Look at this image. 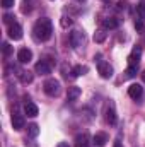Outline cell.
Wrapping results in <instances>:
<instances>
[{
    "label": "cell",
    "instance_id": "cell-3",
    "mask_svg": "<svg viewBox=\"0 0 145 147\" xmlns=\"http://www.w3.org/2000/svg\"><path fill=\"white\" fill-rule=\"evenodd\" d=\"M97 72H99V75H101L103 79H109V77H113V67L109 65L108 62H99Z\"/></svg>",
    "mask_w": 145,
    "mask_h": 147
},
{
    "label": "cell",
    "instance_id": "cell-14",
    "mask_svg": "<svg viewBox=\"0 0 145 147\" xmlns=\"http://www.w3.org/2000/svg\"><path fill=\"white\" fill-rule=\"evenodd\" d=\"M103 26H104L106 29H116V28L119 26V19H116V17H106V19L103 21Z\"/></svg>",
    "mask_w": 145,
    "mask_h": 147
},
{
    "label": "cell",
    "instance_id": "cell-27",
    "mask_svg": "<svg viewBox=\"0 0 145 147\" xmlns=\"http://www.w3.org/2000/svg\"><path fill=\"white\" fill-rule=\"evenodd\" d=\"M14 5V0H2V7H5V9H10Z\"/></svg>",
    "mask_w": 145,
    "mask_h": 147
},
{
    "label": "cell",
    "instance_id": "cell-29",
    "mask_svg": "<svg viewBox=\"0 0 145 147\" xmlns=\"http://www.w3.org/2000/svg\"><path fill=\"white\" fill-rule=\"evenodd\" d=\"M142 80H144V82H145V70H144V72H142Z\"/></svg>",
    "mask_w": 145,
    "mask_h": 147
},
{
    "label": "cell",
    "instance_id": "cell-21",
    "mask_svg": "<svg viewBox=\"0 0 145 147\" xmlns=\"http://www.w3.org/2000/svg\"><path fill=\"white\" fill-rule=\"evenodd\" d=\"M137 12H138L140 19H144V21H145V2H140V3H138V7H137Z\"/></svg>",
    "mask_w": 145,
    "mask_h": 147
},
{
    "label": "cell",
    "instance_id": "cell-6",
    "mask_svg": "<svg viewBox=\"0 0 145 147\" xmlns=\"http://www.w3.org/2000/svg\"><path fill=\"white\" fill-rule=\"evenodd\" d=\"M142 94H144V87H142L140 84H132V86L128 87V96H130L132 99H140Z\"/></svg>",
    "mask_w": 145,
    "mask_h": 147
},
{
    "label": "cell",
    "instance_id": "cell-22",
    "mask_svg": "<svg viewBox=\"0 0 145 147\" xmlns=\"http://www.w3.org/2000/svg\"><path fill=\"white\" fill-rule=\"evenodd\" d=\"M2 53H3L5 57H9V55L12 53V46H10L9 43H2Z\"/></svg>",
    "mask_w": 145,
    "mask_h": 147
},
{
    "label": "cell",
    "instance_id": "cell-12",
    "mask_svg": "<svg viewBox=\"0 0 145 147\" xmlns=\"http://www.w3.org/2000/svg\"><path fill=\"white\" fill-rule=\"evenodd\" d=\"M24 116L19 115V113H12V127L14 130H22L24 128Z\"/></svg>",
    "mask_w": 145,
    "mask_h": 147
},
{
    "label": "cell",
    "instance_id": "cell-18",
    "mask_svg": "<svg viewBox=\"0 0 145 147\" xmlns=\"http://www.w3.org/2000/svg\"><path fill=\"white\" fill-rule=\"evenodd\" d=\"M19 77H21V82H24V84H31V82H33V74H31V72L22 70Z\"/></svg>",
    "mask_w": 145,
    "mask_h": 147
},
{
    "label": "cell",
    "instance_id": "cell-16",
    "mask_svg": "<svg viewBox=\"0 0 145 147\" xmlns=\"http://www.w3.org/2000/svg\"><path fill=\"white\" fill-rule=\"evenodd\" d=\"M24 111H26V115H28V116H31V118L38 116V106L34 105V103H26Z\"/></svg>",
    "mask_w": 145,
    "mask_h": 147
},
{
    "label": "cell",
    "instance_id": "cell-4",
    "mask_svg": "<svg viewBox=\"0 0 145 147\" xmlns=\"http://www.w3.org/2000/svg\"><path fill=\"white\" fill-rule=\"evenodd\" d=\"M82 43H84V33L79 31V29L72 31L70 33V45L73 48H79V46H82Z\"/></svg>",
    "mask_w": 145,
    "mask_h": 147
},
{
    "label": "cell",
    "instance_id": "cell-19",
    "mask_svg": "<svg viewBox=\"0 0 145 147\" xmlns=\"http://www.w3.org/2000/svg\"><path fill=\"white\" fill-rule=\"evenodd\" d=\"M28 134H29L31 137H38V134H39V127H38L36 123L28 125Z\"/></svg>",
    "mask_w": 145,
    "mask_h": 147
},
{
    "label": "cell",
    "instance_id": "cell-13",
    "mask_svg": "<svg viewBox=\"0 0 145 147\" xmlns=\"http://www.w3.org/2000/svg\"><path fill=\"white\" fill-rule=\"evenodd\" d=\"M140 53H142V50H140V48H135V50L132 51V55L128 57V65H130V67H138Z\"/></svg>",
    "mask_w": 145,
    "mask_h": 147
},
{
    "label": "cell",
    "instance_id": "cell-11",
    "mask_svg": "<svg viewBox=\"0 0 145 147\" xmlns=\"http://www.w3.org/2000/svg\"><path fill=\"white\" fill-rule=\"evenodd\" d=\"M106 142H108V135L104 132H99V134H96L92 137V146L94 147H104Z\"/></svg>",
    "mask_w": 145,
    "mask_h": 147
},
{
    "label": "cell",
    "instance_id": "cell-26",
    "mask_svg": "<svg viewBox=\"0 0 145 147\" xmlns=\"http://www.w3.org/2000/svg\"><path fill=\"white\" fill-rule=\"evenodd\" d=\"M135 28H137V31H144V19H137L135 21Z\"/></svg>",
    "mask_w": 145,
    "mask_h": 147
},
{
    "label": "cell",
    "instance_id": "cell-25",
    "mask_svg": "<svg viewBox=\"0 0 145 147\" xmlns=\"http://www.w3.org/2000/svg\"><path fill=\"white\" fill-rule=\"evenodd\" d=\"M3 22H5V24H9V26H10V24H14V16L5 14V16H3Z\"/></svg>",
    "mask_w": 145,
    "mask_h": 147
},
{
    "label": "cell",
    "instance_id": "cell-20",
    "mask_svg": "<svg viewBox=\"0 0 145 147\" xmlns=\"http://www.w3.org/2000/svg\"><path fill=\"white\" fill-rule=\"evenodd\" d=\"M104 39H106V33H104L103 29H99V31L94 33V41H96V43H103Z\"/></svg>",
    "mask_w": 145,
    "mask_h": 147
},
{
    "label": "cell",
    "instance_id": "cell-17",
    "mask_svg": "<svg viewBox=\"0 0 145 147\" xmlns=\"http://www.w3.org/2000/svg\"><path fill=\"white\" fill-rule=\"evenodd\" d=\"M87 72V67H82V65H75L72 69V77H80Z\"/></svg>",
    "mask_w": 145,
    "mask_h": 147
},
{
    "label": "cell",
    "instance_id": "cell-10",
    "mask_svg": "<svg viewBox=\"0 0 145 147\" xmlns=\"http://www.w3.org/2000/svg\"><path fill=\"white\" fill-rule=\"evenodd\" d=\"M106 121H108L109 125H116V121H118V116H116V111H114V105L113 103H109L108 108H106Z\"/></svg>",
    "mask_w": 145,
    "mask_h": 147
},
{
    "label": "cell",
    "instance_id": "cell-24",
    "mask_svg": "<svg viewBox=\"0 0 145 147\" xmlns=\"http://www.w3.org/2000/svg\"><path fill=\"white\" fill-rule=\"evenodd\" d=\"M60 24H62V28H68V26H72V19L70 17H62V21H60Z\"/></svg>",
    "mask_w": 145,
    "mask_h": 147
},
{
    "label": "cell",
    "instance_id": "cell-2",
    "mask_svg": "<svg viewBox=\"0 0 145 147\" xmlns=\"http://www.w3.org/2000/svg\"><path fill=\"white\" fill-rule=\"evenodd\" d=\"M43 89L48 96H58L60 94V80L56 79H48L44 84H43Z\"/></svg>",
    "mask_w": 145,
    "mask_h": 147
},
{
    "label": "cell",
    "instance_id": "cell-7",
    "mask_svg": "<svg viewBox=\"0 0 145 147\" xmlns=\"http://www.w3.org/2000/svg\"><path fill=\"white\" fill-rule=\"evenodd\" d=\"M91 144V135L87 132H82L75 137V147H89Z\"/></svg>",
    "mask_w": 145,
    "mask_h": 147
},
{
    "label": "cell",
    "instance_id": "cell-5",
    "mask_svg": "<svg viewBox=\"0 0 145 147\" xmlns=\"http://www.w3.org/2000/svg\"><path fill=\"white\" fill-rule=\"evenodd\" d=\"M17 60H19L21 63H29V62L33 60V51H31L29 48H21V50L17 51Z\"/></svg>",
    "mask_w": 145,
    "mask_h": 147
},
{
    "label": "cell",
    "instance_id": "cell-15",
    "mask_svg": "<svg viewBox=\"0 0 145 147\" xmlns=\"http://www.w3.org/2000/svg\"><path fill=\"white\" fill-rule=\"evenodd\" d=\"M80 87H77V86H72V87H68V91H67V99L68 101H75L79 96H80Z\"/></svg>",
    "mask_w": 145,
    "mask_h": 147
},
{
    "label": "cell",
    "instance_id": "cell-23",
    "mask_svg": "<svg viewBox=\"0 0 145 147\" xmlns=\"http://www.w3.org/2000/svg\"><path fill=\"white\" fill-rule=\"evenodd\" d=\"M138 74V67H130L128 65V69H126V77H135Z\"/></svg>",
    "mask_w": 145,
    "mask_h": 147
},
{
    "label": "cell",
    "instance_id": "cell-28",
    "mask_svg": "<svg viewBox=\"0 0 145 147\" xmlns=\"http://www.w3.org/2000/svg\"><path fill=\"white\" fill-rule=\"evenodd\" d=\"M114 147H123V146H121V142H114Z\"/></svg>",
    "mask_w": 145,
    "mask_h": 147
},
{
    "label": "cell",
    "instance_id": "cell-9",
    "mask_svg": "<svg viewBox=\"0 0 145 147\" xmlns=\"http://www.w3.org/2000/svg\"><path fill=\"white\" fill-rule=\"evenodd\" d=\"M34 70H36V74H39V75H48V74L51 72V65H50L46 60H41V62L36 63Z\"/></svg>",
    "mask_w": 145,
    "mask_h": 147
},
{
    "label": "cell",
    "instance_id": "cell-8",
    "mask_svg": "<svg viewBox=\"0 0 145 147\" xmlns=\"http://www.w3.org/2000/svg\"><path fill=\"white\" fill-rule=\"evenodd\" d=\"M9 36L12 38L14 41L21 39V38H22V28H21V26H19L17 22L10 24V26H9Z\"/></svg>",
    "mask_w": 145,
    "mask_h": 147
},
{
    "label": "cell",
    "instance_id": "cell-30",
    "mask_svg": "<svg viewBox=\"0 0 145 147\" xmlns=\"http://www.w3.org/2000/svg\"><path fill=\"white\" fill-rule=\"evenodd\" d=\"M58 147H68L67 144H58Z\"/></svg>",
    "mask_w": 145,
    "mask_h": 147
},
{
    "label": "cell",
    "instance_id": "cell-31",
    "mask_svg": "<svg viewBox=\"0 0 145 147\" xmlns=\"http://www.w3.org/2000/svg\"><path fill=\"white\" fill-rule=\"evenodd\" d=\"M77 2H79V3H82V2H85V0H77Z\"/></svg>",
    "mask_w": 145,
    "mask_h": 147
},
{
    "label": "cell",
    "instance_id": "cell-1",
    "mask_svg": "<svg viewBox=\"0 0 145 147\" xmlns=\"http://www.w3.org/2000/svg\"><path fill=\"white\" fill-rule=\"evenodd\" d=\"M34 38L39 39V41H48L51 34H53V24L50 19H39L36 24H34Z\"/></svg>",
    "mask_w": 145,
    "mask_h": 147
}]
</instances>
